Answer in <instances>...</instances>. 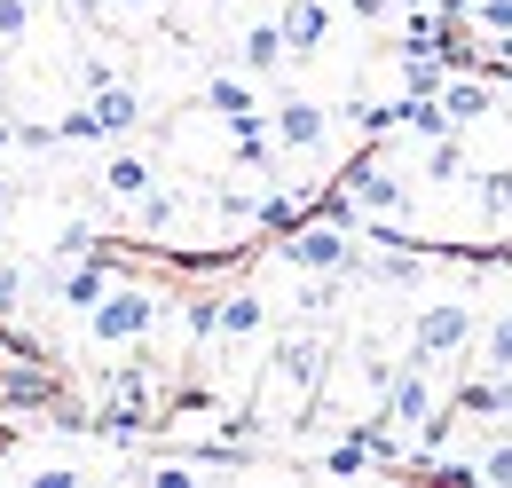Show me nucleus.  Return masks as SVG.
I'll return each mask as SVG.
<instances>
[{"instance_id":"obj_2","label":"nucleus","mask_w":512,"mask_h":488,"mask_svg":"<svg viewBox=\"0 0 512 488\" xmlns=\"http://www.w3.org/2000/svg\"><path fill=\"white\" fill-rule=\"evenodd\" d=\"M473 331H481V323H473V307H465V300H426V307H418V323H410L402 363H434V370H442L449 355L473 347Z\"/></svg>"},{"instance_id":"obj_18","label":"nucleus","mask_w":512,"mask_h":488,"mask_svg":"<svg viewBox=\"0 0 512 488\" xmlns=\"http://www.w3.org/2000/svg\"><path fill=\"white\" fill-rule=\"evenodd\" d=\"M473 205H481V221H512V166H489L473 182Z\"/></svg>"},{"instance_id":"obj_17","label":"nucleus","mask_w":512,"mask_h":488,"mask_svg":"<svg viewBox=\"0 0 512 488\" xmlns=\"http://www.w3.org/2000/svg\"><path fill=\"white\" fill-rule=\"evenodd\" d=\"M134 221L150 229V237H166L174 221H182V189H166V182H150L142 197H134Z\"/></svg>"},{"instance_id":"obj_24","label":"nucleus","mask_w":512,"mask_h":488,"mask_svg":"<svg viewBox=\"0 0 512 488\" xmlns=\"http://www.w3.org/2000/svg\"><path fill=\"white\" fill-rule=\"evenodd\" d=\"M16 292H24V276H16V268H0V315H16Z\"/></svg>"},{"instance_id":"obj_22","label":"nucleus","mask_w":512,"mask_h":488,"mask_svg":"<svg viewBox=\"0 0 512 488\" xmlns=\"http://www.w3.org/2000/svg\"><path fill=\"white\" fill-rule=\"evenodd\" d=\"M16 150H56V119H16Z\"/></svg>"},{"instance_id":"obj_23","label":"nucleus","mask_w":512,"mask_h":488,"mask_svg":"<svg viewBox=\"0 0 512 488\" xmlns=\"http://www.w3.org/2000/svg\"><path fill=\"white\" fill-rule=\"evenodd\" d=\"M32 32V0H0V40H24Z\"/></svg>"},{"instance_id":"obj_4","label":"nucleus","mask_w":512,"mask_h":488,"mask_svg":"<svg viewBox=\"0 0 512 488\" xmlns=\"http://www.w3.org/2000/svg\"><path fill=\"white\" fill-rule=\"evenodd\" d=\"M323 363H331V347H323L316 331H284L276 355H268V386H276L284 402H308L316 378H323Z\"/></svg>"},{"instance_id":"obj_5","label":"nucleus","mask_w":512,"mask_h":488,"mask_svg":"<svg viewBox=\"0 0 512 488\" xmlns=\"http://www.w3.org/2000/svg\"><path fill=\"white\" fill-rule=\"evenodd\" d=\"M339 197H347L363 221H402V213H410V182H402L394 166H347Z\"/></svg>"},{"instance_id":"obj_8","label":"nucleus","mask_w":512,"mask_h":488,"mask_svg":"<svg viewBox=\"0 0 512 488\" xmlns=\"http://www.w3.org/2000/svg\"><path fill=\"white\" fill-rule=\"evenodd\" d=\"M434 103L449 111L457 134H473V126L497 119V87H489V79H442V87H434Z\"/></svg>"},{"instance_id":"obj_15","label":"nucleus","mask_w":512,"mask_h":488,"mask_svg":"<svg viewBox=\"0 0 512 488\" xmlns=\"http://www.w3.org/2000/svg\"><path fill=\"white\" fill-rule=\"evenodd\" d=\"M418 174H426V182H465V134H457V126L434 134V142H418Z\"/></svg>"},{"instance_id":"obj_11","label":"nucleus","mask_w":512,"mask_h":488,"mask_svg":"<svg viewBox=\"0 0 512 488\" xmlns=\"http://www.w3.org/2000/svg\"><path fill=\"white\" fill-rule=\"evenodd\" d=\"M205 111H213V119H221V126L253 119V111H260L253 79H245V71H213V79H205Z\"/></svg>"},{"instance_id":"obj_21","label":"nucleus","mask_w":512,"mask_h":488,"mask_svg":"<svg viewBox=\"0 0 512 488\" xmlns=\"http://www.w3.org/2000/svg\"><path fill=\"white\" fill-rule=\"evenodd\" d=\"M473 473H481V481H505V488H512V441H489V449L473 457Z\"/></svg>"},{"instance_id":"obj_10","label":"nucleus","mask_w":512,"mask_h":488,"mask_svg":"<svg viewBox=\"0 0 512 488\" xmlns=\"http://www.w3.org/2000/svg\"><path fill=\"white\" fill-rule=\"evenodd\" d=\"M276 32H284V48H292V56H316L323 32H331V8H323V0H284Z\"/></svg>"},{"instance_id":"obj_26","label":"nucleus","mask_w":512,"mask_h":488,"mask_svg":"<svg viewBox=\"0 0 512 488\" xmlns=\"http://www.w3.org/2000/svg\"><path fill=\"white\" fill-rule=\"evenodd\" d=\"M8 150H16V119H0V158H8Z\"/></svg>"},{"instance_id":"obj_6","label":"nucleus","mask_w":512,"mask_h":488,"mask_svg":"<svg viewBox=\"0 0 512 488\" xmlns=\"http://www.w3.org/2000/svg\"><path fill=\"white\" fill-rule=\"evenodd\" d=\"M268 134H276V150H323L331 111H323V103H308V95H284V103L268 111Z\"/></svg>"},{"instance_id":"obj_13","label":"nucleus","mask_w":512,"mask_h":488,"mask_svg":"<svg viewBox=\"0 0 512 488\" xmlns=\"http://www.w3.org/2000/svg\"><path fill=\"white\" fill-rule=\"evenodd\" d=\"M284 56H292V48H284V32H276V24H253V32L237 40V63H245V79H276V71H284Z\"/></svg>"},{"instance_id":"obj_3","label":"nucleus","mask_w":512,"mask_h":488,"mask_svg":"<svg viewBox=\"0 0 512 488\" xmlns=\"http://www.w3.org/2000/svg\"><path fill=\"white\" fill-rule=\"evenodd\" d=\"M386 426L402 433H434V418H442V386H434V363H394V378H386Z\"/></svg>"},{"instance_id":"obj_14","label":"nucleus","mask_w":512,"mask_h":488,"mask_svg":"<svg viewBox=\"0 0 512 488\" xmlns=\"http://www.w3.org/2000/svg\"><path fill=\"white\" fill-rule=\"evenodd\" d=\"M158 182V166H150V158H142V150H111V166H103V197H142V189Z\"/></svg>"},{"instance_id":"obj_1","label":"nucleus","mask_w":512,"mask_h":488,"mask_svg":"<svg viewBox=\"0 0 512 488\" xmlns=\"http://www.w3.org/2000/svg\"><path fill=\"white\" fill-rule=\"evenodd\" d=\"M158 315H166V300H158L150 284H111L103 300L87 307V339H95V347H142Z\"/></svg>"},{"instance_id":"obj_7","label":"nucleus","mask_w":512,"mask_h":488,"mask_svg":"<svg viewBox=\"0 0 512 488\" xmlns=\"http://www.w3.org/2000/svg\"><path fill=\"white\" fill-rule=\"evenodd\" d=\"M87 119H95V142H119L142 126V95H134L127 79H103L95 95H87Z\"/></svg>"},{"instance_id":"obj_25","label":"nucleus","mask_w":512,"mask_h":488,"mask_svg":"<svg viewBox=\"0 0 512 488\" xmlns=\"http://www.w3.org/2000/svg\"><path fill=\"white\" fill-rule=\"evenodd\" d=\"M142 8H158V0H111V16H142Z\"/></svg>"},{"instance_id":"obj_9","label":"nucleus","mask_w":512,"mask_h":488,"mask_svg":"<svg viewBox=\"0 0 512 488\" xmlns=\"http://www.w3.org/2000/svg\"><path fill=\"white\" fill-rule=\"evenodd\" d=\"M260 331H268V300H260V292H221L213 339H221V347H245V339H260Z\"/></svg>"},{"instance_id":"obj_19","label":"nucleus","mask_w":512,"mask_h":488,"mask_svg":"<svg viewBox=\"0 0 512 488\" xmlns=\"http://www.w3.org/2000/svg\"><path fill=\"white\" fill-rule=\"evenodd\" d=\"M473 355H481V370H512V307L489 331H473Z\"/></svg>"},{"instance_id":"obj_16","label":"nucleus","mask_w":512,"mask_h":488,"mask_svg":"<svg viewBox=\"0 0 512 488\" xmlns=\"http://www.w3.org/2000/svg\"><path fill=\"white\" fill-rule=\"evenodd\" d=\"M465 418H512V370H473Z\"/></svg>"},{"instance_id":"obj_20","label":"nucleus","mask_w":512,"mask_h":488,"mask_svg":"<svg viewBox=\"0 0 512 488\" xmlns=\"http://www.w3.org/2000/svg\"><path fill=\"white\" fill-rule=\"evenodd\" d=\"M0 402H24L32 410V402H48V378L40 370H0Z\"/></svg>"},{"instance_id":"obj_12","label":"nucleus","mask_w":512,"mask_h":488,"mask_svg":"<svg viewBox=\"0 0 512 488\" xmlns=\"http://www.w3.org/2000/svg\"><path fill=\"white\" fill-rule=\"evenodd\" d=\"M111 292V260H87V268H56V300L71 307V315H87V307Z\"/></svg>"}]
</instances>
